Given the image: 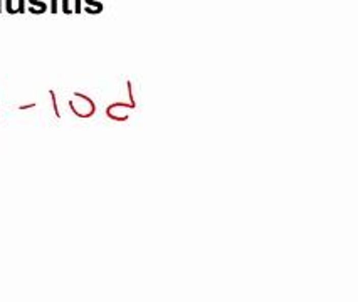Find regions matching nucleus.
<instances>
[{
    "label": "nucleus",
    "instance_id": "obj_1",
    "mask_svg": "<svg viewBox=\"0 0 358 302\" xmlns=\"http://www.w3.org/2000/svg\"><path fill=\"white\" fill-rule=\"evenodd\" d=\"M67 2H69V0H62V9H64V12H66V14L69 12V9H67Z\"/></svg>",
    "mask_w": 358,
    "mask_h": 302
},
{
    "label": "nucleus",
    "instance_id": "obj_2",
    "mask_svg": "<svg viewBox=\"0 0 358 302\" xmlns=\"http://www.w3.org/2000/svg\"><path fill=\"white\" fill-rule=\"evenodd\" d=\"M56 4H57V0H53V7H51V9H53V14L57 10V9H56Z\"/></svg>",
    "mask_w": 358,
    "mask_h": 302
}]
</instances>
